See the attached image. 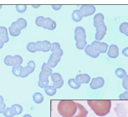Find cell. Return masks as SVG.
Wrapping results in <instances>:
<instances>
[{
  "label": "cell",
  "instance_id": "obj_9",
  "mask_svg": "<svg viewBox=\"0 0 128 117\" xmlns=\"http://www.w3.org/2000/svg\"><path fill=\"white\" fill-rule=\"evenodd\" d=\"M84 51L86 54L91 57L96 58L100 55V53L97 48L91 45H88L85 47Z\"/></svg>",
  "mask_w": 128,
  "mask_h": 117
},
{
  "label": "cell",
  "instance_id": "obj_37",
  "mask_svg": "<svg viewBox=\"0 0 128 117\" xmlns=\"http://www.w3.org/2000/svg\"><path fill=\"white\" fill-rule=\"evenodd\" d=\"M44 17L43 16H38L36 18L35 23L36 25L39 27H42V24Z\"/></svg>",
  "mask_w": 128,
  "mask_h": 117
},
{
  "label": "cell",
  "instance_id": "obj_5",
  "mask_svg": "<svg viewBox=\"0 0 128 117\" xmlns=\"http://www.w3.org/2000/svg\"><path fill=\"white\" fill-rule=\"evenodd\" d=\"M105 83L104 78L101 77L94 78L90 84V87L92 89L95 90L103 87Z\"/></svg>",
  "mask_w": 128,
  "mask_h": 117
},
{
  "label": "cell",
  "instance_id": "obj_30",
  "mask_svg": "<svg viewBox=\"0 0 128 117\" xmlns=\"http://www.w3.org/2000/svg\"><path fill=\"white\" fill-rule=\"evenodd\" d=\"M106 33V31H98L95 33V38L96 41H100L103 39Z\"/></svg>",
  "mask_w": 128,
  "mask_h": 117
},
{
  "label": "cell",
  "instance_id": "obj_20",
  "mask_svg": "<svg viewBox=\"0 0 128 117\" xmlns=\"http://www.w3.org/2000/svg\"><path fill=\"white\" fill-rule=\"evenodd\" d=\"M32 98L34 102L37 104H40L43 102L44 97L42 93L39 92H36L33 94Z\"/></svg>",
  "mask_w": 128,
  "mask_h": 117
},
{
  "label": "cell",
  "instance_id": "obj_22",
  "mask_svg": "<svg viewBox=\"0 0 128 117\" xmlns=\"http://www.w3.org/2000/svg\"><path fill=\"white\" fill-rule=\"evenodd\" d=\"M51 78L53 83H57L62 81L63 79L61 74L58 73H54L51 75Z\"/></svg>",
  "mask_w": 128,
  "mask_h": 117
},
{
  "label": "cell",
  "instance_id": "obj_36",
  "mask_svg": "<svg viewBox=\"0 0 128 117\" xmlns=\"http://www.w3.org/2000/svg\"><path fill=\"white\" fill-rule=\"evenodd\" d=\"M34 49L35 51H41L42 49V41H38L34 43Z\"/></svg>",
  "mask_w": 128,
  "mask_h": 117
},
{
  "label": "cell",
  "instance_id": "obj_27",
  "mask_svg": "<svg viewBox=\"0 0 128 117\" xmlns=\"http://www.w3.org/2000/svg\"><path fill=\"white\" fill-rule=\"evenodd\" d=\"M115 74L119 78L123 79L127 75V73L124 69L122 68H118L115 70Z\"/></svg>",
  "mask_w": 128,
  "mask_h": 117
},
{
  "label": "cell",
  "instance_id": "obj_41",
  "mask_svg": "<svg viewBox=\"0 0 128 117\" xmlns=\"http://www.w3.org/2000/svg\"><path fill=\"white\" fill-rule=\"evenodd\" d=\"M107 27L104 24H101L100 25H98L96 27V31H107Z\"/></svg>",
  "mask_w": 128,
  "mask_h": 117
},
{
  "label": "cell",
  "instance_id": "obj_6",
  "mask_svg": "<svg viewBox=\"0 0 128 117\" xmlns=\"http://www.w3.org/2000/svg\"><path fill=\"white\" fill-rule=\"evenodd\" d=\"M61 56L56 53H52L50 55L47 64L50 68L56 67L61 60Z\"/></svg>",
  "mask_w": 128,
  "mask_h": 117
},
{
  "label": "cell",
  "instance_id": "obj_12",
  "mask_svg": "<svg viewBox=\"0 0 128 117\" xmlns=\"http://www.w3.org/2000/svg\"><path fill=\"white\" fill-rule=\"evenodd\" d=\"M75 80L76 82L80 84H87L90 82V77L89 75L86 73L78 74L75 77Z\"/></svg>",
  "mask_w": 128,
  "mask_h": 117
},
{
  "label": "cell",
  "instance_id": "obj_47",
  "mask_svg": "<svg viewBox=\"0 0 128 117\" xmlns=\"http://www.w3.org/2000/svg\"><path fill=\"white\" fill-rule=\"evenodd\" d=\"M62 6V5H51V7L55 11H58L61 9Z\"/></svg>",
  "mask_w": 128,
  "mask_h": 117
},
{
  "label": "cell",
  "instance_id": "obj_43",
  "mask_svg": "<svg viewBox=\"0 0 128 117\" xmlns=\"http://www.w3.org/2000/svg\"><path fill=\"white\" fill-rule=\"evenodd\" d=\"M8 29H9V33H10V35L12 36V37H16L17 36H19L20 34V33H21V32H15V31H13L12 30L10 29V27L8 28Z\"/></svg>",
  "mask_w": 128,
  "mask_h": 117
},
{
  "label": "cell",
  "instance_id": "obj_2",
  "mask_svg": "<svg viewBox=\"0 0 128 117\" xmlns=\"http://www.w3.org/2000/svg\"><path fill=\"white\" fill-rule=\"evenodd\" d=\"M57 110L62 117H72L77 110L76 103L72 100H60L57 105Z\"/></svg>",
  "mask_w": 128,
  "mask_h": 117
},
{
  "label": "cell",
  "instance_id": "obj_50",
  "mask_svg": "<svg viewBox=\"0 0 128 117\" xmlns=\"http://www.w3.org/2000/svg\"><path fill=\"white\" fill-rule=\"evenodd\" d=\"M32 7H33L34 9H38L40 7V5H32Z\"/></svg>",
  "mask_w": 128,
  "mask_h": 117
},
{
  "label": "cell",
  "instance_id": "obj_16",
  "mask_svg": "<svg viewBox=\"0 0 128 117\" xmlns=\"http://www.w3.org/2000/svg\"><path fill=\"white\" fill-rule=\"evenodd\" d=\"M49 82L48 77L39 75V81L38 82V85L39 87L46 89L48 86Z\"/></svg>",
  "mask_w": 128,
  "mask_h": 117
},
{
  "label": "cell",
  "instance_id": "obj_28",
  "mask_svg": "<svg viewBox=\"0 0 128 117\" xmlns=\"http://www.w3.org/2000/svg\"><path fill=\"white\" fill-rule=\"evenodd\" d=\"M36 67V64L35 62L33 61H30L27 63V66L25 67L26 69H27L29 74H31L34 71Z\"/></svg>",
  "mask_w": 128,
  "mask_h": 117
},
{
  "label": "cell",
  "instance_id": "obj_29",
  "mask_svg": "<svg viewBox=\"0 0 128 117\" xmlns=\"http://www.w3.org/2000/svg\"><path fill=\"white\" fill-rule=\"evenodd\" d=\"M108 45L104 42H101L99 44L98 49L100 53H105L108 49Z\"/></svg>",
  "mask_w": 128,
  "mask_h": 117
},
{
  "label": "cell",
  "instance_id": "obj_32",
  "mask_svg": "<svg viewBox=\"0 0 128 117\" xmlns=\"http://www.w3.org/2000/svg\"><path fill=\"white\" fill-rule=\"evenodd\" d=\"M22 67L21 65L13 67L12 70V74L16 77H19Z\"/></svg>",
  "mask_w": 128,
  "mask_h": 117
},
{
  "label": "cell",
  "instance_id": "obj_49",
  "mask_svg": "<svg viewBox=\"0 0 128 117\" xmlns=\"http://www.w3.org/2000/svg\"><path fill=\"white\" fill-rule=\"evenodd\" d=\"M4 45V42L1 39H0V49H1L3 47Z\"/></svg>",
  "mask_w": 128,
  "mask_h": 117
},
{
  "label": "cell",
  "instance_id": "obj_51",
  "mask_svg": "<svg viewBox=\"0 0 128 117\" xmlns=\"http://www.w3.org/2000/svg\"><path fill=\"white\" fill-rule=\"evenodd\" d=\"M22 117H32L30 115L28 114H25Z\"/></svg>",
  "mask_w": 128,
  "mask_h": 117
},
{
  "label": "cell",
  "instance_id": "obj_11",
  "mask_svg": "<svg viewBox=\"0 0 128 117\" xmlns=\"http://www.w3.org/2000/svg\"><path fill=\"white\" fill-rule=\"evenodd\" d=\"M77 110L76 113L71 117H86L88 111L80 103H76Z\"/></svg>",
  "mask_w": 128,
  "mask_h": 117
},
{
  "label": "cell",
  "instance_id": "obj_4",
  "mask_svg": "<svg viewBox=\"0 0 128 117\" xmlns=\"http://www.w3.org/2000/svg\"><path fill=\"white\" fill-rule=\"evenodd\" d=\"M83 17L91 16L95 13L96 9L95 6L92 5H83L79 9Z\"/></svg>",
  "mask_w": 128,
  "mask_h": 117
},
{
  "label": "cell",
  "instance_id": "obj_1",
  "mask_svg": "<svg viewBox=\"0 0 128 117\" xmlns=\"http://www.w3.org/2000/svg\"><path fill=\"white\" fill-rule=\"evenodd\" d=\"M88 105L97 115L104 116L110 112L111 101L109 100H88Z\"/></svg>",
  "mask_w": 128,
  "mask_h": 117
},
{
  "label": "cell",
  "instance_id": "obj_17",
  "mask_svg": "<svg viewBox=\"0 0 128 117\" xmlns=\"http://www.w3.org/2000/svg\"><path fill=\"white\" fill-rule=\"evenodd\" d=\"M60 44L57 42H54L52 44L51 51L52 53H56L62 57L63 55V50L61 49Z\"/></svg>",
  "mask_w": 128,
  "mask_h": 117
},
{
  "label": "cell",
  "instance_id": "obj_10",
  "mask_svg": "<svg viewBox=\"0 0 128 117\" xmlns=\"http://www.w3.org/2000/svg\"><path fill=\"white\" fill-rule=\"evenodd\" d=\"M119 48L116 45L112 44L109 46V49L107 52V55L110 58L116 59L119 55Z\"/></svg>",
  "mask_w": 128,
  "mask_h": 117
},
{
  "label": "cell",
  "instance_id": "obj_38",
  "mask_svg": "<svg viewBox=\"0 0 128 117\" xmlns=\"http://www.w3.org/2000/svg\"><path fill=\"white\" fill-rule=\"evenodd\" d=\"M3 115L6 117H13L14 115L11 111L10 107H8L6 108V109L4 110V111L3 113Z\"/></svg>",
  "mask_w": 128,
  "mask_h": 117
},
{
  "label": "cell",
  "instance_id": "obj_52",
  "mask_svg": "<svg viewBox=\"0 0 128 117\" xmlns=\"http://www.w3.org/2000/svg\"><path fill=\"white\" fill-rule=\"evenodd\" d=\"M3 101H4V99L2 96L0 95V102H3Z\"/></svg>",
  "mask_w": 128,
  "mask_h": 117
},
{
  "label": "cell",
  "instance_id": "obj_34",
  "mask_svg": "<svg viewBox=\"0 0 128 117\" xmlns=\"http://www.w3.org/2000/svg\"><path fill=\"white\" fill-rule=\"evenodd\" d=\"M10 28L11 30H12L13 31H15L16 32H21L22 29L20 28H19V27L17 25L16 23V21L13 22L11 24V25L10 27Z\"/></svg>",
  "mask_w": 128,
  "mask_h": 117
},
{
  "label": "cell",
  "instance_id": "obj_25",
  "mask_svg": "<svg viewBox=\"0 0 128 117\" xmlns=\"http://www.w3.org/2000/svg\"><path fill=\"white\" fill-rule=\"evenodd\" d=\"M17 25L22 30L25 29L27 26V22L26 19L23 18H18L16 21Z\"/></svg>",
  "mask_w": 128,
  "mask_h": 117
},
{
  "label": "cell",
  "instance_id": "obj_44",
  "mask_svg": "<svg viewBox=\"0 0 128 117\" xmlns=\"http://www.w3.org/2000/svg\"><path fill=\"white\" fill-rule=\"evenodd\" d=\"M64 81L63 79L60 82H59L58 83H53V86H54V87L57 89H58L60 88H61L62 87L63 85H64Z\"/></svg>",
  "mask_w": 128,
  "mask_h": 117
},
{
  "label": "cell",
  "instance_id": "obj_18",
  "mask_svg": "<svg viewBox=\"0 0 128 117\" xmlns=\"http://www.w3.org/2000/svg\"><path fill=\"white\" fill-rule=\"evenodd\" d=\"M10 109L14 115H20L23 111V108L22 106L18 104H15L12 105Z\"/></svg>",
  "mask_w": 128,
  "mask_h": 117
},
{
  "label": "cell",
  "instance_id": "obj_8",
  "mask_svg": "<svg viewBox=\"0 0 128 117\" xmlns=\"http://www.w3.org/2000/svg\"><path fill=\"white\" fill-rule=\"evenodd\" d=\"M86 31L83 27H77L74 30V39L76 41L86 40Z\"/></svg>",
  "mask_w": 128,
  "mask_h": 117
},
{
  "label": "cell",
  "instance_id": "obj_21",
  "mask_svg": "<svg viewBox=\"0 0 128 117\" xmlns=\"http://www.w3.org/2000/svg\"><path fill=\"white\" fill-rule=\"evenodd\" d=\"M52 48V44L50 41L47 40L42 41V49L41 51L47 52L51 50Z\"/></svg>",
  "mask_w": 128,
  "mask_h": 117
},
{
  "label": "cell",
  "instance_id": "obj_26",
  "mask_svg": "<svg viewBox=\"0 0 128 117\" xmlns=\"http://www.w3.org/2000/svg\"><path fill=\"white\" fill-rule=\"evenodd\" d=\"M119 30L122 34L128 37V23L123 22L119 26Z\"/></svg>",
  "mask_w": 128,
  "mask_h": 117
},
{
  "label": "cell",
  "instance_id": "obj_19",
  "mask_svg": "<svg viewBox=\"0 0 128 117\" xmlns=\"http://www.w3.org/2000/svg\"><path fill=\"white\" fill-rule=\"evenodd\" d=\"M72 20L76 22H79L81 21L83 18V16L82 15L81 12L80 10H75L72 12Z\"/></svg>",
  "mask_w": 128,
  "mask_h": 117
},
{
  "label": "cell",
  "instance_id": "obj_15",
  "mask_svg": "<svg viewBox=\"0 0 128 117\" xmlns=\"http://www.w3.org/2000/svg\"><path fill=\"white\" fill-rule=\"evenodd\" d=\"M0 39L3 41L4 43H6L9 41L7 29L4 27H0Z\"/></svg>",
  "mask_w": 128,
  "mask_h": 117
},
{
  "label": "cell",
  "instance_id": "obj_24",
  "mask_svg": "<svg viewBox=\"0 0 128 117\" xmlns=\"http://www.w3.org/2000/svg\"><path fill=\"white\" fill-rule=\"evenodd\" d=\"M57 89L54 86H48L47 88L44 89V91L47 95L50 96H53L56 94Z\"/></svg>",
  "mask_w": 128,
  "mask_h": 117
},
{
  "label": "cell",
  "instance_id": "obj_23",
  "mask_svg": "<svg viewBox=\"0 0 128 117\" xmlns=\"http://www.w3.org/2000/svg\"><path fill=\"white\" fill-rule=\"evenodd\" d=\"M68 84L69 87L73 89H78L81 86V84L78 83L74 78L69 79L68 81Z\"/></svg>",
  "mask_w": 128,
  "mask_h": 117
},
{
  "label": "cell",
  "instance_id": "obj_45",
  "mask_svg": "<svg viewBox=\"0 0 128 117\" xmlns=\"http://www.w3.org/2000/svg\"><path fill=\"white\" fill-rule=\"evenodd\" d=\"M6 109V104L3 102H0V113H3Z\"/></svg>",
  "mask_w": 128,
  "mask_h": 117
},
{
  "label": "cell",
  "instance_id": "obj_53",
  "mask_svg": "<svg viewBox=\"0 0 128 117\" xmlns=\"http://www.w3.org/2000/svg\"><path fill=\"white\" fill-rule=\"evenodd\" d=\"M2 7V5H0V9H1V8Z\"/></svg>",
  "mask_w": 128,
  "mask_h": 117
},
{
  "label": "cell",
  "instance_id": "obj_31",
  "mask_svg": "<svg viewBox=\"0 0 128 117\" xmlns=\"http://www.w3.org/2000/svg\"><path fill=\"white\" fill-rule=\"evenodd\" d=\"M87 45V42L86 40H82L76 41V48L79 50L84 49Z\"/></svg>",
  "mask_w": 128,
  "mask_h": 117
},
{
  "label": "cell",
  "instance_id": "obj_13",
  "mask_svg": "<svg viewBox=\"0 0 128 117\" xmlns=\"http://www.w3.org/2000/svg\"><path fill=\"white\" fill-rule=\"evenodd\" d=\"M52 70L50 67H49L47 63H44L42 65L41 71L39 75L49 77L52 74Z\"/></svg>",
  "mask_w": 128,
  "mask_h": 117
},
{
  "label": "cell",
  "instance_id": "obj_40",
  "mask_svg": "<svg viewBox=\"0 0 128 117\" xmlns=\"http://www.w3.org/2000/svg\"><path fill=\"white\" fill-rule=\"evenodd\" d=\"M122 85L124 89L128 90V75H126L123 78Z\"/></svg>",
  "mask_w": 128,
  "mask_h": 117
},
{
  "label": "cell",
  "instance_id": "obj_48",
  "mask_svg": "<svg viewBox=\"0 0 128 117\" xmlns=\"http://www.w3.org/2000/svg\"><path fill=\"white\" fill-rule=\"evenodd\" d=\"M122 53L124 56L128 57V47L124 48L122 51Z\"/></svg>",
  "mask_w": 128,
  "mask_h": 117
},
{
  "label": "cell",
  "instance_id": "obj_42",
  "mask_svg": "<svg viewBox=\"0 0 128 117\" xmlns=\"http://www.w3.org/2000/svg\"><path fill=\"white\" fill-rule=\"evenodd\" d=\"M119 98L121 100H128V90L120 94L119 96Z\"/></svg>",
  "mask_w": 128,
  "mask_h": 117
},
{
  "label": "cell",
  "instance_id": "obj_7",
  "mask_svg": "<svg viewBox=\"0 0 128 117\" xmlns=\"http://www.w3.org/2000/svg\"><path fill=\"white\" fill-rule=\"evenodd\" d=\"M56 27V23L54 21L49 17L44 19L42 24V27L44 29H47L50 31H53Z\"/></svg>",
  "mask_w": 128,
  "mask_h": 117
},
{
  "label": "cell",
  "instance_id": "obj_3",
  "mask_svg": "<svg viewBox=\"0 0 128 117\" xmlns=\"http://www.w3.org/2000/svg\"><path fill=\"white\" fill-rule=\"evenodd\" d=\"M4 62L6 65L8 66H14L20 65L23 62V59L19 55H8L5 57Z\"/></svg>",
  "mask_w": 128,
  "mask_h": 117
},
{
  "label": "cell",
  "instance_id": "obj_14",
  "mask_svg": "<svg viewBox=\"0 0 128 117\" xmlns=\"http://www.w3.org/2000/svg\"><path fill=\"white\" fill-rule=\"evenodd\" d=\"M104 17L103 14L98 13L94 15V26L96 27L101 24H104Z\"/></svg>",
  "mask_w": 128,
  "mask_h": 117
},
{
  "label": "cell",
  "instance_id": "obj_46",
  "mask_svg": "<svg viewBox=\"0 0 128 117\" xmlns=\"http://www.w3.org/2000/svg\"><path fill=\"white\" fill-rule=\"evenodd\" d=\"M100 43H101L100 41H95L92 42L91 45L93 46L94 47H96V48H97V49H98L99 44Z\"/></svg>",
  "mask_w": 128,
  "mask_h": 117
},
{
  "label": "cell",
  "instance_id": "obj_33",
  "mask_svg": "<svg viewBox=\"0 0 128 117\" xmlns=\"http://www.w3.org/2000/svg\"><path fill=\"white\" fill-rule=\"evenodd\" d=\"M27 6L26 5H16V10L20 13H24L27 9Z\"/></svg>",
  "mask_w": 128,
  "mask_h": 117
},
{
  "label": "cell",
  "instance_id": "obj_35",
  "mask_svg": "<svg viewBox=\"0 0 128 117\" xmlns=\"http://www.w3.org/2000/svg\"><path fill=\"white\" fill-rule=\"evenodd\" d=\"M29 74H30L28 72L27 69H26L25 67H22L19 77H22V78H25V77H27V76H28Z\"/></svg>",
  "mask_w": 128,
  "mask_h": 117
},
{
  "label": "cell",
  "instance_id": "obj_39",
  "mask_svg": "<svg viewBox=\"0 0 128 117\" xmlns=\"http://www.w3.org/2000/svg\"><path fill=\"white\" fill-rule=\"evenodd\" d=\"M34 43H35L34 42H30L27 44V46H26V49H27V50L29 52L32 53H34L36 52L34 48Z\"/></svg>",
  "mask_w": 128,
  "mask_h": 117
}]
</instances>
